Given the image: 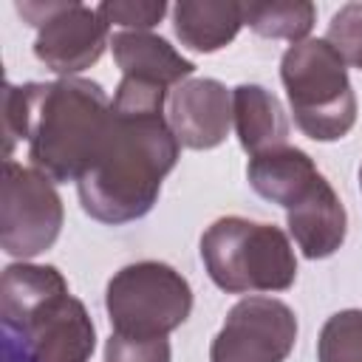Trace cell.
<instances>
[{
	"instance_id": "obj_1",
	"label": "cell",
	"mask_w": 362,
	"mask_h": 362,
	"mask_svg": "<svg viewBox=\"0 0 362 362\" xmlns=\"http://www.w3.org/2000/svg\"><path fill=\"white\" fill-rule=\"evenodd\" d=\"M167 96V88L156 82L122 76L107 139L93 167L76 181L82 209L93 221L119 226L156 206L161 181L181 153L164 116Z\"/></svg>"
},
{
	"instance_id": "obj_2",
	"label": "cell",
	"mask_w": 362,
	"mask_h": 362,
	"mask_svg": "<svg viewBox=\"0 0 362 362\" xmlns=\"http://www.w3.org/2000/svg\"><path fill=\"white\" fill-rule=\"evenodd\" d=\"M3 362H88L96 345L85 305L54 266L11 263L0 280Z\"/></svg>"
},
{
	"instance_id": "obj_3",
	"label": "cell",
	"mask_w": 362,
	"mask_h": 362,
	"mask_svg": "<svg viewBox=\"0 0 362 362\" xmlns=\"http://www.w3.org/2000/svg\"><path fill=\"white\" fill-rule=\"evenodd\" d=\"M28 158L31 167L57 181H79L96 161L110 130V99L99 82L62 76L57 82H25Z\"/></svg>"
},
{
	"instance_id": "obj_4",
	"label": "cell",
	"mask_w": 362,
	"mask_h": 362,
	"mask_svg": "<svg viewBox=\"0 0 362 362\" xmlns=\"http://www.w3.org/2000/svg\"><path fill=\"white\" fill-rule=\"evenodd\" d=\"M201 260L209 280L226 294L286 291L297 280V257L288 235L274 223L218 218L201 235Z\"/></svg>"
},
{
	"instance_id": "obj_5",
	"label": "cell",
	"mask_w": 362,
	"mask_h": 362,
	"mask_svg": "<svg viewBox=\"0 0 362 362\" xmlns=\"http://www.w3.org/2000/svg\"><path fill=\"white\" fill-rule=\"evenodd\" d=\"M280 79L297 127L314 141H337L356 122V96L348 65L328 40L294 42L280 59Z\"/></svg>"
},
{
	"instance_id": "obj_6",
	"label": "cell",
	"mask_w": 362,
	"mask_h": 362,
	"mask_svg": "<svg viewBox=\"0 0 362 362\" xmlns=\"http://www.w3.org/2000/svg\"><path fill=\"white\" fill-rule=\"evenodd\" d=\"M105 308L116 334L153 339L187 322L192 288L181 272L158 260H139L107 280Z\"/></svg>"
},
{
	"instance_id": "obj_7",
	"label": "cell",
	"mask_w": 362,
	"mask_h": 362,
	"mask_svg": "<svg viewBox=\"0 0 362 362\" xmlns=\"http://www.w3.org/2000/svg\"><path fill=\"white\" fill-rule=\"evenodd\" d=\"M62 198L48 175L17 161L3 164L0 246L11 257H37L51 249L62 229Z\"/></svg>"
},
{
	"instance_id": "obj_8",
	"label": "cell",
	"mask_w": 362,
	"mask_h": 362,
	"mask_svg": "<svg viewBox=\"0 0 362 362\" xmlns=\"http://www.w3.org/2000/svg\"><path fill=\"white\" fill-rule=\"evenodd\" d=\"M17 11L37 25L34 57L54 74L71 76L90 68L105 48L107 23L82 3H17Z\"/></svg>"
},
{
	"instance_id": "obj_9",
	"label": "cell",
	"mask_w": 362,
	"mask_h": 362,
	"mask_svg": "<svg viewBox=\"0 0 362 362\" xmlns=\"http://www.w3.org/2000/svg\"><path fill=\"white\" fill-rule=\"evenodd\" d=\"M297 342L294 311L274 297L235 303L209 345V362H286Z\"/></svg>"
},
{
	"instance_id": "obj_10",
	"label": "cell",
	"mask_w": 362,
	"mask_h": 362,
	"mask_svg": "<svg viewBox=\"0 0 362 362\" xmlns=\"http://www.w3.org/2000/svg\"><path fill=\"white\" fill-rule=\"evenodd\" d=\"M167 124L181 147H218L232 127V90L209 76L184 79L167 96Z\"/></svg>"
},
{
	"instance_id": "obj_11",
	"label": "cell",
	"mask_w": 362,
	"mask_h": 362,
	"mask_svg": "<svg viewBox=\"0 0 362 362\" xmlns=\"http://www.w3.org/2000/svg\"><path fill=\"white\" fill-rule=\"evenodd\" d=\"M286 226L300 252L311 260H320L345 243L348 215L334 187L320 175L305 189V195L286 209Z\"/></svg>"
},
{
	"instance_id": "obj_12",
	"label": "cell",
	"mask_w": 362,
	"mask_h": 362,
	"mask_svg": "<svg viewBox=\"0 0 362 362\" xmlns=\"http://www.w3.org/2000/svg\"><path fill=\"white\" fill-rule=\"evenodd\" d=\"M113 59L122 76L156 82L161 88H175L195 74V62L184 59L164 37L150 31H116L110 37Z\"/></svg>"
},
{
	"instance_id": "obj_13",
	"label": "cell",
	"mask_w": 362,
	"mask_h": 362,
	"mask_svg": "<svg viewBox=\"0 0 362 362\" xmlns=\"http://www.w3.org/2000/svg\"><path fill=\"white\" fill-rule=\"evenodd\" d=\"M246 178L257 195L288 209L320 178V170L308 153H303L300 147L283 144L260 156H252L246 164Z\"/></svg>"
},
{
	"instance_id": "obj_14",
	"label": "cell",
	"mask_w": 362,
	"mask_h": 362,
	"mask_svg": "<svg viewBox=\"0 0 362 362\" xmlns=\"http://www.w3.org/2000/svg\"><path fill=\"white\" fill-rule=\"evenodd\" d=\"M232 124L249 158L288 144V119L283 113V105L263 85L249 82L232 90Z\"/></svg>"
},
{
	"instance_id": "obj_15",
	"label": "cell",
	"mask_w": 362,
	"mask_h": 362,
	"mask_svg": "<svg viewBox=\"0 0 362 362\" xmlns=\"http://www.w3.org/2000/svg\"><path fill=\"white\" fill-rule=\"evenodd\" d=\"M243 25V3L235 0H181L173 8V28L181 45L212 54L229 45Z\"/></svg>"
},
{
	"instance_id": "obj_16",
	"label": "cell",
	"mask_w": 362,
	"mask_h": 362,
	"mask_svg": "<svg viewBox=\"0 0 362 362\" xmlns=\"http://www.w3.org/2000/svg\"><path fill=\"white\" fill-rule=\"evenodd\" d=\"M317 8L308 0H272V3H243V23L269 40L303 42L314 28Z\"/></svg>"
},
{
	"instance_id": "obj_17",
	"label": "cell",
	"mask_w": 362,
	"mask_h": 362,
	"mask_svg": "<svg viewBox=\"0 0 362 362\" xmlns=\"http://www.w3.org/2000/svg\"><path fill=\"white\" fill-rule=\"evenodd\" d=\"M320 362H362V308H345L325 320L317 339Z\"/></svg>"
},
{
	"instance_id": "obj_18",
	"label": "cell",
	"mask_w": 362,
	"mask_h": 362,
	"mask_svg": "<svg viewBox=\"0 0 362 362\" xmlns=\"http://www.w3.org/2000/svg\"><path fill=\"white\" fill-rule=\"evenodd\" d=\"M325 40L345 65L362 71V3H345L328 23Z\"/></svg>"
},
{
	"instance_id": "obj_19",
	"label": "cell",
	"mask_w": 362,
	"mask_h": 362,
	"mask_svg": "<svg viewBox=\"0 0 362 362\" xmlns=\"http://www.w3.org/2000/svg\"><path fill=\"white\" fill-rule=\"evenodd\" d=\"M96 11L107 25H122V31H147L164 17L167 3H161V0H153V3L113 0V3H99Z\"/></svg>"
},
{
	"instance_id": "obj_20",
	"label": "cell",
	"mask_w": 362,
	"mask_h": 362,
	"mask_svg": "<svg viewBox=\"0 0 362 362\" xmlns=\"http://www.w3.org/2000/svg\"><path fill=\"white\" fill-rule=\"evenodd\" d=\"M105 362H170V342L167 337L136 339L113 331L105 342Z\"/></svg>"
},
{
	"instance_id": "obj_21",
	"label": "cell",
	"mask_w": 362,
	"mask_h": 362,
	"mask_svg": "<svg viewBox=\"0 0 362 362\" xmlns=\"http://www.w3.org/2000/svg\"><path fill=\"white\" fill-rule=\"evenodd\" d=\"M28 130V110H25V93L23 85L6 82L3 85V156L11 161V153L17 141L25 139Z\"/></svg>"
},
{
	"instance_id": "obj_22",
	"label": "cell",
	"mask_w": 362,
	"mask_h": 362,
	"mask_svg": "<svg viewBox=\"0 0 362 362\" xmlns=\"http://www.w3.org/2000/svg\"><path fill=\"white\" fill-rule=\"evenodd\" d=\"M359 187H362V167H359Z\"/></svg>"
}]
</instances>
